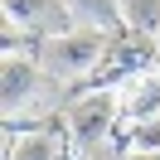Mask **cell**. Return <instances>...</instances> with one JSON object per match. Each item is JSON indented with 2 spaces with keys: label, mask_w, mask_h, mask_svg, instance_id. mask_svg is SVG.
I'll return each instance as SVG.
<instances>
[{
  "label": "cell",
  "mask_w": 160,
  "mask_h": 160,
  "mask_svg": "<svg viewBox=\"0 0 160 160\" xmlns=\"http://www.w3.org/2000/svg\"><path fill=\"white\" fill-rule=\"evenodd\" d=\"M107 49H112V34H102V29H68L58 39H39L34 63L49 78H82V73L102 68Z\"/></svg>",
  "instance_id": "6da1fadb"
},
{
  "label": "cell",
  "mask_w": 160,
  "mask_h": 160,
  "mask_svg": "<svg viewBox=\"0 0 160 160\" xmlns=\"http://www.w3.org/2000/svg\"><path fill=\"white\" fill-rule=\"evenodd\" d=\"M68 136H73V146L82 150V155H97L102 160V146L112 141V131L121 126V88H92V92H82L78 102L68 107Z\"/></svg>",
  "instance_id": "7a4b0ae2"
},
{
  "label": "cell",
  "mask_w": 160,
  "mask_h": 160,
  "mask_svg": "<svg viewBox=\"0 0 160 160\" xmlns=\"http://www.w3.org/2000/svg\"><path fill=\"white\" fill-rule=\"evenodd\" d=\"M5 20L20 24V34H29L34 44L58 39V34H68L78 24L73 10H68V0H5Z\"/></svg>",
  "instance_id": "3957f363"
},
{
  "label": "cell",
  "mask_w": 160,
  "mask_h": 160,
  "mask_svg": "<svg viewBox=\"0 0 160 160\" xmlns=\"http://www.w3.org/2000/svg\"><path fill=\"white\" fill-rule=\"evenodd\" d=\"M39 63L24 58V53H5V63H0V102H5V121H15L24 107H29V97L39 92Z\"/></svg>",
  "instance_id": "277c9868"
},
{
  "label": "cell",
  "mask_w": 160,
  "mask_h": 160,
  "mask_svg": "<svg viewBox=\"0 0 160 160\" xmlns=\"http://www.w3.org/2000/svg\"><path fill=\"white\" fill-rule=\"evenodd\" d=\"M160 117V73H136L121 88V126Z\"/></svg>",
  "instance_id": "5b68a950"
},
{
  "label": "cell",
  "mask_w": 160,
  "mask_h": 160,
  "mask_svg": "<svg viewBox=\"0 0 160 160\" xmlns=\"http://www.w3.org/2000/svg\"><path fill=\"white\" fill-rule=\"evenodd\" d=\"M68 10H73V20H82V29H102V34L126 29L117 0H68Z\"/></svg>",
  "instance_id": "8992f818"
},
{
  "label": "cell",
  "mask_w": 160,
  "mask_h": 160,
  "mask_svg": "<svg viewBox=\"0 0 160 160\" xmlns=\"http://www.w3.org/2000/svg\"><path fill=\"white\" fill-rule=\"evenodd\" d=\"M5 160H63V136L58 131H24L20 141H10Z\"/></svg>",
  "instance_id": "52a82bcc"
},
{
  "label": "cell",
  "mask_w": 160,
  "mask_h": 160,
  "mask_svg": "<svg viewBox=\"0 0 160 160\" xmlns=\"http://www.w3.org/2000/svg\"><path fill=\"white\" fill-rule=\"evenodd\" d=\"M121 20H126V34H141V39H160V0H117Z\"/></svg>",
  "instance_id": "ba28073f"
},
{
  "label": "cell",
  "mask_w": 160,
  "mask_h": 160,
  "mask_svg": "<svg viewBox=\"0 0 160 160\" xmlns=\"http://www.w3.org/2000/svg\"><path fill=\"white\" fill-rule=\"evenodd\" d=\"M126 155H160V117L126 126Z\"/></svg>",
  "instance_id": "9c48e42d"
},
{
  "label": "cell",
  "mask_w": 160,
  "mask_h": 160,
  "mask_svg": "<svg viewBox=\"0 0 160 160\" xmlns=\"http://www.w3.org/2000/svg\"><path fill=\"white\" fill-rule=\"evenodd\" d=\"M131 160H160V155H131Z\"/></svg>",
  "instance_id": "30bf717a"
},
{
  "label": "cell",
  "mask_w": 160,
  "mask_h": 160,
  "mask_svg": "<svg viewBox=\"0 0 160 160\" xmlns=\"http://www.w3.org/2000/svg\"><path fill=\"white\" fill-rule=\"evenodd\" d=\"M155 44H160V39H155Z\"/></svg>",
  "instance_id": "8fae6325"
}]
</instances>
